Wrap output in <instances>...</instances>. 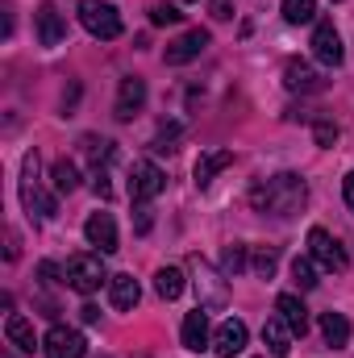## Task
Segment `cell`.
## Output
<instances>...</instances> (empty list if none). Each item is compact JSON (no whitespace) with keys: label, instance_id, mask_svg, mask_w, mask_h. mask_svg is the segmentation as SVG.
<instances>
[{"label":"cell","instance_id":"obj_11","mask_svg":"<svg viewBox=\"0 0 354 358\" xmlns=\"http://www.w3.org/2000/svg\"><path fill=\"white\" fill-rule=\"evenodd\" d=\"M84 238L100 255H113L117 250V221H113V213H92L84 221Z\"/></svg>","mask_w":354,"mask_h":358},{"label":"cell","instance_id":"obj_32","mask_svg":"<svg viewBox=\"0 0 354 358\" xmlns=\"http://www.w3.org/2000/svg\"><path fill=\"white\" fill-rule=\"evenodd\" d=\"M92 187H96V196H113V183H108V171H96V179H92Z\"/></svg>","mask_w":354,"mask_h":358},{"label":"cell","instance_id":"obj_17","mask_svg":"<svg viewBox=\"0 0 354 358\" xmlns=\"http://www.w3.org/2000/svg\"><path fill=\"white\" fill-rule=\"evenodd\" d=\"M292 338H296V334L283 325V317H279V313L263 321V342H267V350H271V358H288V355H292Z\"/></svg>","mask_w":354,"mask_h":358},{"label":"cell","instance_id":"obj_23","mask_svg":"<svg viewBox=\"0 0 354 358\" xmlns=\"http://www.w3.org/2000/svg\"><path fill=\"white\" fill-rule=\"evenodd\" d=\"M155 292H159L163 300H179V296H183V271L179 267H159V275H155Z\"/></svg>","mask_w":354,"mask_h":358},{"label":"cell","instance_id":"obj_28","mask_svg":"<svg viewBox=\"0 0 354 358\" xmlns=\"http://www.w3.org/2000/svg\"><path fill=\"white\" fill-rule=\"evenodd\" d=\"M275 267H279V255H275L271 246H259V250H255V275H259V279H271Z\"/></svg>","mask_w":354,"mask_h":358},{"label":"cell","instance_id":"obj_35","mask_svg":"<svg viewBox=\"0 0 354 358\" xmlns=\"http://www.w3.org/2000/svg\"><path fill=\"white\" fill-rule=\"evenodd\" d=\"M80 317H84V325H96V321H100V308H96V304H84Z\"/></svg>","mask_w":354,"mask_h":358},{"label":"cell","instance_id":"obj_15","mask_svg":"<svg viewBox=\"0 0 354 358\" xmlns=\"http://www.w3.org/2000/svg\"><path fill=\"white\" fill-rule=\"evenodd\" d=\"M275 313L283 317V325H288L296 338H304V334H309V308H304V300H300V296L283 292V296L275 300Z\"/></svg>","mask_w":354,"mask_h":358},{"label":"cell","instance_id":"obj_34","mask_svg":"<svg viewBox=\"0 0 354 358\" xmlns=\"http://www.w3.org/2000/svg\"><path fill=\"white\" fill-rule=\"evenodd\" d=\"M38 275H42V283H59V279H55V275H59V267H55V263H42V267H38Z\"/></svg>","mask_w":354,"mask_h":358},{"label":"cell","instance_id":"obj_36","mask_svg":"<svg viewBox=\"0 0 354 358\" xmlns=\"http://www.w3.org/2000/svg\"><path fill=\"white\" fill-rule=\"evenodd\" d=\"M342 196H346V204L354 208V171H351L346 179H342Z\"/></svg>","mask_w":354,"mask_h":358},{"label":"cell","instance_id":"obj_33","mask_svg":"<svg viewBox=\"0 0 354 358\" xmlns=\"http://www.w3.org/2000/svg\"><path fill=\"white\" fill-rule=\"evenodd\" d=\"M17 255H21V238H17V234H13V229H8V246H4V259H8V263H13V259H17Z\"/></svg>","mask_w":354,"mask_h":358},{"label":"cell","instance_id":"obj_3","mask_svg":"<svg viewBox=\"0 0 354 358\" xmlns=\"http://www.w3.org/2000/svg\"><path fill=\"white\" fill-rule=\"evenodd\" d=\"M80 25L100 42L121 38V13L113 4H104V0H80Z\"/></svg>","mask_w":354,"mask_h":358},{"label":"cell","instance_id":"obj_14","mask_svg":"<svg viewBox=\"0 0 354 358\" xmlns=\"http://www.w3.org/2000/svg\"><path fill=\"white\" fill-rule=\"evenodd\" d=\"M183 346L192 350V355H200V350H208L213 346V334H208V313L204 308H196V313H187L183 317Z\"/></svg>","mask_w":354,"mask_h":358},{"label":"cell","instance_id":"obj_5","mask_svg":"<svg viewBox=\"0 0 354 358\" xmlns=\"http://www.w3.org/2000/svg\"><path fill=\"white\" fill-rule=\"evenodd\" d=\"M309 255H313V263L325 271H346L351 267V259H346V250H342V242L330 234V229H321V225H313L309 229Z\"/></svg>","mask_w":354,"mask_h":358},{"label":"cell","instance_id":"obj_1","mask_svg":"<svg viewBox=\"0 0 354 358\" xmlns=\"http://www.w3.org/2000/svg\"><path fill=\"white\" fill-rule=\"evenodd\" d=\"M304 200H309V187H304V179L292 176V171H279V176H271V179H259V183L250 187V204H255L259 213H275V217L300 213Z\"/></svg>","mask_w":354,"mask_h":358},{"label":"cell","instance_id":"obj_37","mask_svg":"<svg viewBox=\"0 0 354 358\" xmlns=\"http://www.w3.org/2000/svg\"><path fill=\"white\" fill-rule=\"evenodd\" d=\"M146 229H150V208L142 204V208H138V234H146Z\"/></svg>","mask_w":354,"mask_h":358},{"label":"cell","instance_id":"obj_27","mask_svg":"<svg viewBox=\"0 0 354 358\" xmlns=\"http://www.w3.org/2000/svg\"><path fill=\"white\" fill-rule=\"evenodd\" d=\"M292 279L309 292V287H317V263H313V255H296L292 259Z\"/></svg>","mask_w":354,"mask_h":358},{"label":"cell","instance_id":"obj_12","mask_svg":"<svg viewBox=\"0 0 354 358\" xmlns=\"http://www.w3.org/2000/svg\"><path fill=\"white\" fill-rule=\"evenodd\" d=\"M204 50H208V29H187L183 38H176V42L167 46V63H171V67H183V63L200 59Z\"/></svg>","mask_w":354,"mask_h":358},{"label":"cell","instance_id":"obj_24","mask_svg":"<svg viewBox=\"0 0 354 358\" xmlns=\"http://www.w3.org/2000/svg\"><path fill=\"white\" fill-rule=\"evenodd\" d=\"M50 179H55V192H76V187H80V167H76L71 159H59V163L50 167Z\"/></svg>","mask_w":354,"mask_h":358},{"label":"cell","instance_id":"obj_4","mask_svg":"<svg viewBox=\"0 0 354 358\" xmlns=\"http://www.w3.org/2000/svg\"><path fill=\"white\" fill-rule=\"evenodd\" d=\"M63 279L76 287V292H84V296H92L100 283H108L113 275L104 271V259L100 255H76V259H67V267H63Z\"/></svg>","mask_w":354,"mask_h":358},{"label":"cell","instance_id":"obj_6","mask_svg":"<svg viewBox=\"0 0 354 358\" xmlns=\"http://www.w3.org/2000/svg\"><path fill=\"white\" fill-rule=\"evenodd\" d=\"M42 350H46V358H84L88 342H84V334L71 329V325H50L46 338H42Z\"/></svg>","mask_w":354,"mask_h":358},{"label":"cell","instance_id":"obj_9","mask_svg":"<svg viewBox=\"0 0 354 358\" xmlns=\"http://www.w3.org/2000/svg\"><path fill=\"white\" fill-rule=\"evenodd\" d=\"M313 59L325 63V67H342L346 50H342V38H338L334 21H317V29H313Z\"/></svg>","mask_w":354,"mask_h":358},{"label":"cell","instance_id":"obj_19","mask_svg":"<svg viewBox=\"0 0 354 358\" xmlns=\"http://www.w3.org/2000/svg\"><path fill=\"white\" fill-rule=\"evenodd\" d=\"M108 300H113V308L129 313V308L142 300V287H138V279H134V275H113V279H108Z\"/></svg>","mask_w":354,"mask_h":358},{"label":"cell","instance_id":"obj_26","mask_svg":"<svg viewBox=\"0 0 354 358\" xmlns=\"http://www.w3.org/2000/svg\"><path fill=\"white\" fill-rule=\"evenodd\" d=\"M242 271H246V246L234 242V246H225V255H221V275L234 279V275H242Z\"/></svg>","mask_w":354,"mask_h":358},{"label":"cell","instance_id":"obj_18","mask_svg":"<svg viewBox=\"0 0 354 358\" xmlns=\"http://www.w3.org/2000/svg\"><path fill=\"white\" fill-rule=\"evenodd\" d=\"M283 84H288V92H321L325 88V80H321L309 63H300V59H292V63L283 67Z\"/></svg>","mask_w":354,"mask_h":358},{"label":"cell","instance_id":"obj_31","mask_svg":"<svg viewBox=\"0 0 354 358\" xmlns=\"http://www.w3.org/2000/svg\"><path fill=\"white\" fill-rule=\"evenodd\" d=\"M208 13H213L217 21H229V17H234V0H208Z\"/></svg>","mask_w":354,"mask_h":358},{"label":"cell","instance_id":"obj_7","mask_svg":"<svg viewBox=\"0 0 354 358\" xmlns=\"http://www.w3.org/2000/svg\"><path fill=\"white\" fill-rule=\"evenodd\" d=\"M192 267H196V292H200V304L196 308H225V300H229L225 275H217L204 259H192Z\"/></svg>","mask_w":354,"mask_h":358},{"label":"cell","instance_id":"obj_8","mask_svg":"<svg viewBox=\"0 0 354 358\" xmlns=\"http://www.w3.org/2000/svg\"><path fill=\"white\" fill-rule=\"evenodd\" d=\"M167 187V176L150 163V159H142V163H134V171H129V196L138 200V204H146V200H155L159 192Z\"/></svg>","mask_w":354,"mask_h":358},{"label":"cell","instance_id":"obj_30","mask_svg":"<svg viewBox=\"0 0 354 358\" xmlns=\"http://www.w3.org/2000/svg\"><path fill=\"white\" fill-rule=\"evenodd\" d=\"M313 138H317V146L330 150V146L338 142V125H334V121H317V125H313Z\"/></svg>","mask_w":354,"mask_h":358},{"label":"cell","instance_id":"obj_2","mask_svg":"<svg viewBox=\"0 0 354 358\" xmlns=\"http://www.w3.org/2000/svg\"><path fill=\"white\" fill-rule=\"evenodd\" d=\"M21 204H25V213L38 217V221H50V217L59 213V200H55L50 192H42V183H38V150H29V155L21 159Z\"/></svg>","mask_w":354,"mask_h":358},{"label":"cell","instance_id":"obj_22","mask_svg":"<svg viewBox=\"0 0 354 358\" xmlns=\"http://www.w3.org/2000/svg\"><path fill=\"white\" fill-rule=\"evenodd\" d=\"M321 334H325V346H346L351 342V321L342 313H321Z\"/></svg>","mask_w":354,"mask_h":358},{"label":"cell","instance_id":"obj_20","mask_svg":"<svg viewBox=\"0 0 354 358\" xmlns=\"http://www.w3.org/2000/svg\"><path fill=\"white\" fill-rule=\"evenodd\" d=\"M229 163H234V150H204V155L196 159V171H192V176H196V187H208L213 176L225 171Z\"/></svg>","mask_w":354,"mask_h":358},{"label":"cell","instance_id":"obj_10","mask_svg":"<svg viewBox=\"0 0 354 358\" xmlns=\"http://www.w3.org/2000/svg\"><path fill=\"white\" fill-rule=\"evenodd\" d=\"M246 342H250V329H246V321H238V317L221 321V325H217V334H213V350H217V358L242 355V350H246Z\"/></svg>","mask_w":354,"mask_h":358},{"label":"cell","instance_id":"obj_16","mask_svg":"<svg viewBox=\"0 0 354 358\" xmlns=\"http://www.w3.org/2000/svg\"><path fill=\"white\" fill-rule=\"evenodd\" d=\"M63 38H67L63 13H59L55 4H42V8H38V42H42V46H59Z\"/></svg>","mask_w":354,"mask_h":358},{"label":"cell","instance_id":"obj_25","mask_svg":"<svg viewBox=\"0 0 354 358\" xmlns=\"http://www.w3.org/2000/svg\"><path fill=\"white\" fill-rule=\"evenodd\" d=\"M317 17V0H283V21L288 25H309Z\"/></svg>","mask_w":354,"mask_h":358},{"label":"cell","instance_id":"obj_21","mask_svg":"<svg viewBox=\"0 0 354 358\" xmlns=\"http://www.w3.org/2000/svg\"><path fill=\"white\" fill-rule=\"evenodd\" d=\"M4 338L21 350V355H34V346H38V338H34V325L25 321V317H17V313H8V321H4Z\"/></svg>","mask_w":354,"mask_h":358},{"label":"cell","instance_id":"obj_29","mask_svg":"<svg viewBox=\"0 0 354 358\" xmlns=\"http://www.w3.org/2000/svg\"><path fill=\"white\" fill-rule=\"evenodd\" d=\"M179 17L176 4H150V25H179Z\"/></svg>","mask_w":354,"mask_h":358},{"label":"cell","instance_id":"obj_13","mask_svg":"<svg viewBox=\"0 0 354 358\" xmlns=\"http://www.w3.org/2000/svg\"><path fill=\"white\" fill-rule=\"evenodd\" d=\"M142 104H146V80L125 76L117 88V121H129L134 113H142Z\"/></svg>","mask_w":354,"mask_h":358}]
</instances>
